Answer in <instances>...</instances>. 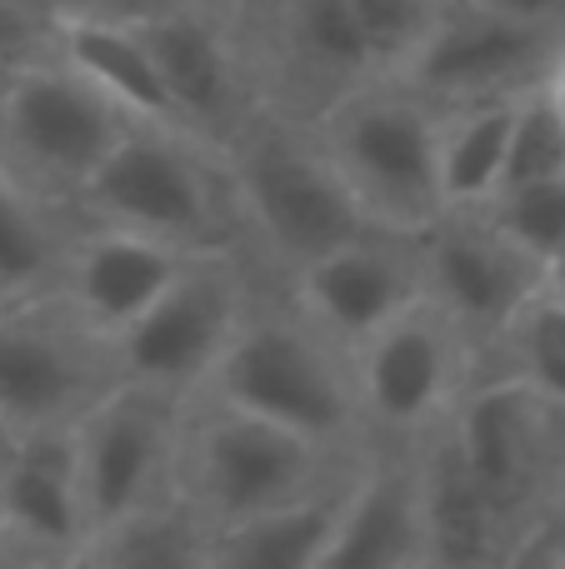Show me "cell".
Returning <instances> with one entry per match:
<instances>
[{
    "label": "cell",
    "instance_id": "obj_9",
    "mask_svg": "<svg viewBox=\"0 0 565 569\" xmlns=\"http://www.w3.org/2000/svg\"><path fill=\"white\" fill-rule=\"evenodd\" d=\"M366 440H420L480 375V350L430 295L350 350Z\"/></svg>",
    "mask_w": 565,
    "mask_h": 569
},
{
    "label": "cell",
    "instance_id": "obj_33",
    "mask_svg": "<svg viewBox=\"0 0 565 569\" xmlns=\"http://www.w3.org/2000/svg\"><path fill=\"white\" fill-rule=\"evenodd\" d=\"M16 445H20V430L6 420V415H0V475H6V465L16 460Z\"/></svg>",
    "mask_w": 565,
    "mask_h": 569
},
{
    "label": "cell",
    "instance_id": "obj_35",
    "mask_svg": "<svg viewBox=\"0 0 565 569\" xmlns=\"http://www.w3.org/2000/svg\"><path fill=\"white\" fill-rule=\"evenodd\" d=\"M546 90H551V96H556V106L565 110V46H561V60H556V70H551Z\"/></svg>",
    "mask_w": 565,
    "mask_h": 569
},
{
    "label": "cell",
    "instance_id": "obj_24",
    "mask_svg": "<svg viewBox=\"0 0 565 569\" xmlns=\"http://www.w3.org/2000/svg\"><path fill=\"white\" fill-rule=\"evenodd\" d=\"M210 530L176 490L120 520L100 525L86 540L76 565H110V569H206Z\"/></svg>",
    "mask_w": 565,
    "mask_h": 569
},
{
    "label": "cell",
    "instance_id": "obj_2",
    "mask_svg": "<svg viewBox=\"0 0 565 569\" xmlns=\"http://www.w3.org/2000/svg\"><path fill=\"white\" fill-rule=\"evenodd\" d=\"M70 210L90 226H120L180 250H246L226 150L166 120H136Z\"/></svg>",
    "mask_w": 565,
    "mask_h": 569
},
{
    "label": "cell",
    "instance_id": "obj_4",
    "mask_svg": "<svg viewBox=\"0 0 565 569\" xmlns=\"http://www.w3.org/2000/svg\"><path fill=\"white\" fill-rule=\"evenodd\" d=\"M360 445L330 450V445L286 430L256 410L226 405L216 395H190L186 415H180L170 490L216 535L260 510L326 490L330 480L350 470Z\"/></svg>",
    "mask_w": 565,
    "mask_h": 569
},
{
    "label": "cell",
    "instance_id": "obj_7",
    "mask_svg": "<svg viewBox=\"0 0 565 569\" xmlns=\"http://www.w3.org/2000/svg\"><path fill=\"white\" fill-rule=\"evenodd\" d=\"M446 435L516 540V560L565 490V405L506 370H480L446 415Z\"/></svg>",
    "mask_w": 565,
    "mask_h": 569
},
{
    "label": "cell",
    "instance_id": "obj_18",
    "mask_svg": "<svg viewBox=\"0 0 565 569\" xmlns=\"http://www.w3.org/2000/svg\"><path fill=\"white\" fill-rule=\"evenodd\" d=\"M90 520L76 485V425L20 430L16 460L0 475V560L76 565Z\"/></svg>",
    "mask_w": 565,
    "mask_h": 569
},
{
    "label": "cell",
    "instance_id": "obj_5",
    "mask_svg": "<svg viewBox=\"0 0 565 569\" xmlns=\"http://www.w3.org/2000/svg\"><path fill=\"white\" fill-rule=\"evenodd\" d=\"M360 216L390 236H420L446 210L440 190V110L396 76L336 96L306 120Z\"/></svg>",
    "mask_w": 565,
    "mask_h": 569
},
{
    "label": "cell",
    "instance_id": "obj_29",
    "mask_svg": "<svg viewBox=\"0 0 565 569\" xmlns=\"http://www.w3.org/2000/svg\"><path fill=\"white\" fill-rule=\"evenodd\" d=\"M346 6L356 16L360 36H366L376 70L380 76H396L410 60V50L426 40V30L436 26L446 0H346Z\"/></svg>",
    "mask_w": 565,
    "mask_h": 569
},
{
    "label": "cell",
    "instance_id": "obj_16",
    "mask_svg": "<svg viewBox=\"0 0 565 569\" xmlns=\"http://www.w3.org/2000/svg\"><path fill=\"white\" fill-rule=\"evenodd\" d=\"M280 290L296 300V310L310 325H320L336 345L356 350L366 335H376L380 325L426 295V276H420L416 236L366 230V236L296 266L280 280Z\"/></svg>",
    "mask_w": 565,
    "mask_h": 569
},
{
    "label": "cell",
    "instance_id": "obj_31",
    "mask_svg": "<svg viewBox=\"0 0 565 569\" xmlns=\"http://www.w3.org/2000/svg\"><path fill=\"white\" fill-rule=\"evenodd\" d=\"M565 565V490L556 495V505L546 510V520L536 525V535H531V545L521 550V565Z\"/></svg>",
    "mask_w": 565,
    "mask_h": 569
},
{
    "label": "cell",
    "instance_id": "obj_14",
    "mask_svg": "<svg viewBox=\"0 0 565 569\" xmlns=\"http://www.w3.org/2000/svg\"><path fill=\"white\" fill-rule=\"evenodd\" d=\"M180 415H186L180 395L116 380L76 420V485L90 535L170 495Z\"/></svg>",
    "mask_w": 565,
    "mask_h": 569
},
{
    "label": "cell",
    "instance_id": "obj_26",
    "mask_svg": "<svg viewBox=\"0 0 565 569\" xmlns=\"http://www.w3.org/2000/svg\"><path fill=\"white\" fill-rule=\"evenodd\" d=\"M486 370H506L516 380H526L531 390L565 405V300L561 295H551L541 284L511 315V325L496 335V345L486 355Z\"/></svg>",
    "mask_w": 565,
    "mask_h": 569
},
{
    "label": "cell",
    "instance_id": "obj_28",
    "mask_svg": "<svg viewBox=\"0 0 565 569\" xmlns=\"http://www.w3.org/2000/svg\"><path fill=\"white\" fill-rule=\"evenodd\" d=\"M561 170H565V110L556 106V96H551L546 86H536V90H526V96L516 100V120H511L500 186L561 176Z\"/></svg>",
    "mask_w": 565,
    "mask_h": 569
},
{
    "label": "cell",
    "instance_id": "obj_25",
    "mask_svg": "<svg viewBox=\"0 0 565 569\" xmlns=\"http://www.w3.org/2000/svg\"><path fill=\"white\" fill-rule=\"evenodd\" d=\"M516 100H476V106L440 110V190H446V206H480V200L496 196Z\"/></svg>",
    "mask_w": 565,
    "mask_h": 569
},
{
    "label": "cell",
    "instance_id": "obj_11",
    "mask_svg": "<svg viewBox=\"0 0 565 569\" xmlns=\"http://www.w3.org/2000/svg\"><path fill=\"white\" fill-rule=\"evenodd\" d=\"M130 20L156 56L176 120L226 150L266 106L230 0H160Z\"/></svg>",
    "mask_w": 565,
    "mask_h": 569
},
{
    "label": "cell",
    "instance_id": "obj_17",
    "mask_svg": "<svg viewBox=\"0 0 565 569\" xmlns=\"http://www.w3.org/2000/svg\"><path fill=\"white\" fill-rule=\"evenodd\" d=\"M320 569H426L416 440L360 445Z\"/></svg>",
    "mask_w": 565,
    "mask_h": 569
},
{
    "label": "cell",
    "instance_id": "obj_12",
    "mask_svg": "<svg viewBox=\"0 0 565 569\" xmlns=\"http://www.w3.org/2000/svg\"><path fill=\"white\" fill-rule=\"evenodd\" d=\"M230 10L266 106L296 120L380 76L346 0H230Z\"/></svg>",
    "mask_w": 565,
    "mask_h": 569
},
{
    "label": "cell",
    "instance_id": "obj_20",
    "mask_svg": "<svg viewBox=\"0 0 565 569\" xmlns=\"http://www.w3.org/2000/svg\"><path fill=\"white\" fill-rule=\"evenodd\" d=\"M416 480L420 525H426V569H480L516 560V540H511L506 520L486 500L476 475L466 470L446 425L416 440Z\"/></svg>",
    "mask_w": 565,
    "mask_h": 569
},
{
    "label": "cell",
    "instance_id": "obj_27",
    "mask_svg": "<svg viewBox=\"0 0 565 569\" xmlns=\"http://www.w3.org/2000/svg\"><path fill=\"white\" fill-rule=\"evenodd\" d=\"M480 210L516 246H526L541 266L565 250V170L561 176L521 180V186H500L490 200H480Z\"/></svg>",
    "mask_w": 565,
    "mask_h": 569
},
{
    "label": "cell",
    "instance_id": "obj_19",
    "mask_svg": "<svg viewBox=\"0 0 565 569\" xmlns=\"http://www.w3.org/2000/svg\"><path fill=\"white\" fill-rule=\"evenodd\" d=\"M196 250L166 246V240L136 236L120 226H90L76 220V236L60 260L56 300L66 305L76 320H86L96 335H120L160 290L170 284Z\"/></svg>",
    "mask_w": 565,
    "mask_h": 569
},
{
    "label": "cell",
    "instance_id": "obj_22",
    "mask_svg": "<svg viewBox=\"0 0 565 569\" xmlns=\"http://www.w3.org/2000/svg\"><path fill=\"white\" fill-rule=\"evenodd\" d=\"M350 470H356V460H350ZM350 470L340 480H330L326 490L300 495V500H286L276 510H260L250 520L216 530L206 550V569H320Z\"/></svg>",
    "mask_w": 565,
    "mask_h": 569
},
{
    "label": "cell",
    "instance_id": "obj_8",
    "mask_svg": "<svg viewBox=\"0 0 565 569\" xmlns=\"http://www.w3.org/2000/svg\"><path fill=\"white\" fill-rule=\"evenodd\" d=\"M266 280L250 250H196L126 330L110 335L120 380L180 400L200 395Z\"/></svg>",
    "mask_w": 565,
    "mask_h": 569
},
{
    "label": "cell",
    "instance_id": "obj_34",
    "mask_svg": "<svg viewBox=\"0 0 565 569\" xmlns=\"http://www.w3.org/2000/svg\"><path fill=\"white\" fill-rule=\"evenodd\" d=\"M546 290H551V295H561V300H565V250H561L556 260H546Z\"/></svg>",
    "mask_w": 565,
    "mask_h": 569
},
{
    "label": "cell",
    "instance_id": "obj_32",
    "mask_svg": "<svg viewBox=\"0 0 565 569\" xmlns=\"http://www.w3.org/2000/svg\"><path fill=\"white\" fill-rule=\"evenodd\" d=\"M486 6L506 10V16H516V20H531V26L565 30V0H486Z\"/></svg>",
    "mask_w": 565,
    "mask_h": 569
},
{
    "label": "cell",
    "instance_id": "obj_10",
    "mask_svg": "<svg viewBox=\"0 0 565 569\" xmlns=\"http://www.w3.org/2000/svg\"><path fill=\"white\" fill-rule=\"evenodd\" d=\"M565 30L531 26L486 0H446L410 60L396 70L436 110L476 106V100H516L546 86L561 60Z\"/></svg>",
    "mask_w": 565,
    "mask_h": 569
},
{
    "label": "cell",
    "instance_id": "obj_15",
    "mask_svg": "<svg viewBox=\"0 0 565 569\" xmlns=\"http://www.w3.org/2000/svg\"><path fill=\"white\" fill-rule=\"evenodd\" d=\"M426 295L476 340L480 370L511 315L546 284V266L506 236L480 206H446L416 236Z\"/></svg>",
    "mask_w": 565,
    "mask_h": 569
},
{
    "label": "cell",
    "instance_id": "obj_13",
    "mask_svg": "<svg viewBox=\"0 0 565 569\" xmlns=\"http://www.w3.org/2000/svg\"><path fill=\"white\" fill-rule=\"evenodd\" d=\"M116 380L110 340L56 295L0 305V415L16 430L76 425Z\"/></svg>",
    "mask_w": 565,
    "mask_h": 569
},
{
    "label": "cell",
    "instance_id": "obj_21",
    "mask_svg": "<svg viewBox=\"0 0 565 569\" xmlns=\"http://www.w3.org/2000/svg\"><path fill=\"white\" fill-rule=\"evenodd\" d=\"M46 46L66 60L70 70L90 80L106 100H116L130 120H166L180 126L170 90L156 70V56L140 40L130 16H80L46 26Z\"/></svg>",
    "mask_w": 565,
    "mask_h": 569
},
{
    "label": "cell",
    "instance_id": "obj_3",
    "mask_svg": "<svg viewBox=\"0 0 565 569\" xmlns=\"http://www.w3.org/2000/svg\"><path fill=\"white\" fill-rule=\"evenodd\" d=\"M200 395L256 410L330 450L366 445L350 350L310 325L280 290V280H266V290L250 300L246 320L236 325Z\"/></svg>",
    "mask_w": 565,
    "mask_h": 569
},
{
    "label": "cell",
    "instance_id": "obj_30",
    "mask_svg": "<svg viewBox=\"0 0 565 569\" xmlns=\"http://www.w3.org/2000/svg\"><path fill=\"white\" fill-rule=\"evenodd\" d=\"M16 10H26L40 30L56 20H80V16H140V10L160 6V0H10Z\"/></svg>",
    "mask_w": 565,
    "mask_h": 569
},
{
    "label": "cell",
    "instance_id": "obj_6",
    "mask_svg": "<svg viewBox=\"0 0 565 569\" xmlns=\"http://www.w3.org/2000/svg\"><path fill=\"white\" fill-rule=\"evenodd\" d=\"M130 126L136 120L50 46L0 70V170L50 206H76L80 186Z\"/></svg>",
    "mask_w": 565,
    "mask_h": 569
},
{
    "label": "cell",
    "instance_id": "obj_1",
    "mask_svg": "<svg viewBox=\"0 0 565 569\" xmlns=\"http://www.w3.org/2000/svg\"><path fill=\"white\" fill-rule=\"evenodd\" d=\"M246 250L270 280H286L320 250L376 230L306 120L260 106L226 146Z\"/></svg>",
    "mask_w": 565,
    "mask_h": 569
},
{
    "label": "cell",
    "instance_id": "obj_23",
    "mask_svg": "<svg viewBox=\"0 0 565 569\" xmlns=\"http://www.w3.org/2000/svg\"><path fill=\"white\" fill-rule=\"evenodd\" d=\"M76 216L0 170V305L56 295Z\"/></svg>",
    "mask_w": 565,
    "mask_h": 569
}]
</instances>
